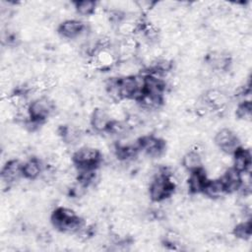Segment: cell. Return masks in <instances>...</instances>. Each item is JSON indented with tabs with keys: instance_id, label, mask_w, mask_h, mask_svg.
Listing matches in <instances>:
<instances>
[{
	"instance_id": "13",
	"label": "cell",
	"mask_w": 252,
	"mask_h": 252,
	"mask_svg": "<svg viewBox=\"0 0 252 252\" xmlns=\"http://www.w3.org/2000/svg\"><path fill=\"white\" fill-rule=\"evenodd\" d=\"M43 167L37 158H31L23 163V177L27 180H35L41 175Z\"/></svg>"
},
{
	"instance_id": "12",
	"label": "cell",
	"mask_w": 252,
	"mask_h": 252,
	"mask_svg": "<svg viewBox=\"0 0 252 252\" xmlns=\"http://www.w3.org/2000/svg\"><path fill=\"white\" fill-rule=\"evenodd\" d=\"M239 171L230 167L225 169L223 174L221 175V180L224 183L227 193H234L241 188V177Z\"/></svg>"
},
{
	"instance_id": "2",
	"label": "cell",
	"mask_w": 252,
	"mask_h": 252,
	"mask_svg": "<svg viewBox=\"0 0 252 252\" xmlns=\"http://www.w3.org/2000/svg\"><path fill=\"white\" fill-rule=\"evenodd\" d=\"M214 143L221 150L222 153L230 155H233L239 148L242 147L236 134L228 128H221L217 131L214 138Z\"/></svg>"
},
{
	"instance_id": "1",
	"label": "cell",
	"mask_w": 252,
	"mask_h": 252,
	"mask_svg": "<svg viewBox=\"0 0 252 252\" xmlns=\"http://www.w3.org/2000/svg\"><path fill=\"white\" fill-rule=\"evenodd\" d=\"M73 162L78 168L96 167L101 158V153L98 149L85 146L77 150L73 155Z\"/></svg>"
},
{
	"instance_id": "3",
	"label": "cell",
	"mask_w": 252,
	"mask_h": 252,
	"mask_svg": "<svg viewBox=\"0 0 252 252\" xmlns=\"http://www.w3.org/2000/svg\"><path fill=\"white\" fill-rule=\"evenodd\" d=\"M55 107L54 101L46 96H40L34 98L30 104L29 109L32 120L42 123L46 120L53 112Z\"/></svg>"
},
{
	"instance_id": "10",
	"label": "cell",
	"mask_w": 252,
	"mask_h": 252,
	"mask_svg": "<svg viewBox=\"0 0 252 252\" xmlns=\"http://www.w3.org/2000/svg\"><path fill=\"white\" fill-rule=\"evenodd\" d=\"M202 193L210 199L217 200L223 197L227 192L221 178H215V179L208 178Z\"/></svg>"
},
{
	"instance_id": "18",
	"label": "cell",
	"mask_w": 252,
	"mask_h": 252,
	"mask_svg": "<svg viewBox=\"0 0 252 252\" xmlns=\"http://www.w3.org/2000/svg\"><path fill=\"white\" fill-rule=\"evenodd\" d=\"M251 101H241L237 107H236V111H235V115L241 119L242 121H251V114H252V110H251Z\"/></svg>"
},
{
	"instance_id": "15",
	"label": "cell",
	"mask_w": 252,
	"mask_h": 252,
	"mask_svg": "<svg viewBox=\"0 0 252 252\" xmlns=\"http://www.w3.org/2000/svg\"><path fill=\"white\" fill-rule=\"evenodd\" d=\"M74 9L79 15L82 16H92L95 13L97 4L94 1H90V0H84V1H78L74 2Z\"/></svg>"
},
{
	"instance_id": "16",
	"label": "cell",
	"mask_w": 252,
	"mask_h": 252,
	"mask_svg": "<svg viewBox=\"0 0 252 252\" xmlns=\"http://www.w3.org/2000/svg\"><path fill=\"white\" fill-rule=\"evenodd\" d=\"M251 221L245 220L242 222L237 223L233 230L232 233L235 236L236 239H240V240H248L251 237V232H252V228H251Z\"/></svg>"
},
{
	"instance_id": "7",
	"label": "cell",
	"mask_w": 252,
	"mask_h": 252,
	"mask_svg": "<svg viewBox=\"0 0 252 252\" xmlns=\"http://www.w3.org/2000/svg\"><path fill=\"white\" fill-rule=\"evenodd\" d=\"M23 176V163L18 159L7 160L1 171V178L7 185L18 181Z\"/></svg>"
},
{
	"instance_id": "9",
	"label": "cell",
	"mask_w": 252,
	"mask_h": 252,
	"mask_svg": "<svg viewBox=\"0 0 252 252\" xmlns=\"http://www.w3.org/2000/svg\"><path fill=\"white\" fill-rule=\"evenodd\" d=\"M208 180L207 173L204 168L194 170L189 172L187 178V188L191 194H200Z\"/></svg>"
},
{
	"instance_id": "8",
	"label": "cell",
	"mask_w": 252,
	"mask_h": 252,
	"mask_svg": "<svg viewBox=\"0 0 252 252\" xmlns=\"http://www.w3.org/2000/svg\"><path fill=\"white\" fill-rule=\"evenodd\" d=\"M90 117L91 126L96 132H106L112 121L108 111L101 106L95 107Z\"/></svg>"
},
{
	"instance_id": "19",
	"label": "cell",
	"mask_w": 252,
	"mask_h": 252,
	"mask_svg": "<svg viewBox=\"0 0 252 252\" xmlns=\"http://www.w3.org/2000/svg\"><path fill=\"white\" fill-rule=\"evenodd\" d=\"M128 127L126 126L124 121H118V120H112L107 131L108 133H110L111 135H116V136H125L127 131H128Z\"/></svg>"
},
{
	"instance_id": "5",
	"label": "cell",
	"mask_w": 252,
	"mask_h": 252,
	"mask_svg": "<svg viewBox=\"0 0 252 252\" xmlns=\"http://www.w3.org/2000/svg\"><path fill=\"white\" fill-rule=\"evenodd\" d=\"M141 152H144L150 158H158L162 155L165 144L164 142L154 136V135H146L139 139Z\"/></svg>"
},
{
	"instance_id": "17",
	"label": "cell",
	"mask_w": 252,
	"mask_h": 252,
	"mask_svg": "<svg viewBox=\"0 0 252 252\" xmlns=\"http://www.w3.org/2000/svg\"><path fill=\"white\" fill-rule=\"evenodd\" d=\"M181 242V235L176 230H167L163 235V244L170 249H177Z\"/></svg>"
},
{
	"instance_id": "6",
	"label": "cell",
	"mask_w": 252,
	"mask_h": 252,
	"mask_svg": "<svg viewBox=\"0 0 252 252\" xmlns=\"http://www.w3.org/2000/svg\"><path fill=\"white\" fill-rule=\"evenodd\" d=\"M86 30L83 22L75 19H67L63 21L58 27V32L61 36L68 39L79 37Z\"/></svg>"
},
{
	"instance_id": "14",
	"label": "cell",
	"mask_w": 252,
	"mask_h": 252,
	"mask_svg": "<svg viewBox=\"0 0 252 252\" xmlns=\"http://www.w3.org/2000/svg\"><path fill=\"white\" fill-rule=\"evenodd\" d=\"M182 167L188 172L203 168V158L201 154L191 150L185 153L182 157Z\"/></svg>"
},
{
	"instance_id": "11",
	"label": "cell",
	"mask_w": 252,
	"mask_h": 252,
	"mask_svg": "<svg viewBox=\"0 0 252 252\" xmlns=\"http://www.w3.org/2000/svg\"><path fill=\"white\" fill-rule=\"evenodd\" d=\"M232 167L239 172L250 171L251 168V153L249 149L239 148L233 155Z\"/></svg>"
},
{
	"instance_id": "4",
	"label": "cell",
	"mask_w": 252,
	"mask_h": 252,
	"mask_svg": "<svg viewBox=\"0 0 252 252\" xmlns=\"http://www.w3.org/2000/svg\"><path fill=\"white\" fill-rule=\"evenodd\" d=\"M117 56L114 50L111 48H103L97 50L93 56L90 62V67L93 70H109L117 62Z\"/></svg>"
}]
</instances>
